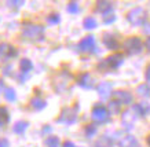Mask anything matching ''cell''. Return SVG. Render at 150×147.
I'll list each match as a JSON object with an SVG mask.
<instances>
[{
	"mask_svg": "<svg viewBox=\"0 0 150 147\" xmlns=\"http://www.w3.org/2000/svg\"><path fill=\"white\" fill-rule=\"evenodd\" d=\"M83 25H84L86 29H94V28H96V21H95V18H92V17H88V18L84 19Z\"/></svg>",
	"mask_w": 150,
	"mask_h": 147,
	"instance_id": "cb8c5ba5",
	"label": "cell"
},
{
	"mask_svg": "<svg viewBox=\"0 0 150 147\" xmlns=\"http://www.w3.org/2000/svg\"><path fill=\"white\" fill-rule=\"evenodd\" d=\"M134 111H135L137 114L145 117V115H147L150 113V105L147 102H141V103H138V105L134 106Z\"/></svg>",
	"mask_w": 150,
	"mask_h": 147,
	"instance_id": "30bf717a",
	"label": "cell"
},
{
	"mask_svg": "<svg viewBox=\"0 0 150 147\" xmlns=\"http://www.w3.org/2000/svg\"><path fill=\"white\" fill-rule=\"evenodd\" d=\"M147 144H149V146H150V135H149V136H147Z\"/></svg>",
	"mask_w": 150,
	"mask_h": 147,
	"instance_id": "8d00e7d4",
	"label": "cell"
},
{
	"mask_svg": "<svg viewBox=\"0 0 150 147\" xmlns=\"http://www.w3.org/2000/svg\"><path fill=\"white\" fill-rule=\"evenodd\" d=\"M134 121H135V115L132 114V111H125L123 115V125L125 128L131 129L132 125H134Z\"/></svg>",
	"mask_w": 150,
	"mask_h": 147,
	"instance_id": "5bb4252c",
	"label": "cell"
},
{
	"mask_svg": "<svg viewBox=\"0 0 150 147\" xmlns=\"http://www.w3.org/2000/svg\"><path fill=\"white\" fill-rule=\"evenodd\" d=\"M19 69H21V72H23V73H28L29 70L32 69V62L29 59H26V58H23V59L19 62Z\"/></svg>",
	"mask_w": 150,
	"mask_h": 147,
	"instance_id": "ac0fdd59",
	"label": "cell"
},
{
	"mask_svg": "<svg viewBox=\"0 0 150 147\" xmlns=\"http://www.w3.org/2000/svg\"><path fill=\"white\" fill-rule=\"evenodd\" d=\"M145 46H146V48H147V50L150 51V37L149 39H147V40H146V43H145Z\"/></svg>",
	"mask_w": 150,
	"mask_h": 147,
	"instance_id": "e575fe53",
	"label": "cell"
},
{
	"mask_svg": "<svg viewBox=\"0 0 150 147\" xmlns=\"http://www.w3.org/2000/svg\"><path fill=\"white\" fill-rule=\"evenodd\" d=\"M79 48H80V51H84V52L95 51V39L92 36H88L86 39H83L79 43Z\"/></svg>",
	"mask_w": 150,
	"mask_h": 147,
	"instance_id": "8992f818",
	"label": "cell"
},
{
	"mask_svg": "<svg viewBox=\"0 0 150 147\" xmlns=\"http://www.w3.org/2000/svg\"><path fill=\"white\" fill-rule=\"evenodd\" d=\"M105 44H106V47L108 48H110V50H116L118 47V43H117V39L113 36V34H105V39H103Z\"/></svg>",
	"mask_w": 150,
	"mask_h": 147,
	"instance_id": "4fadbf2b",
	"label": "cell"
},
{
	"mask_svg": "<svg viewBox=\"0 0 150 147\" xmlns=\"http://www.w3.org/2000/svg\"><path fill=\"white\" fill-rule=\"evenodd\" d=\"M91 76L88 73H84V74H81L80 76V78H79V84L81 85V87H84V88H90L91 87Z\"/></svg>",
	"mask_w": 150,
	"mask_h": 147,
	"instance_id": "9a60e30c",
	"label": "cell"
},
{
	"mask_svg": "<svg viewBox=\"0 0 150 147\" xmlns=\"http://www.w3.org/2000/svg\"><path fill=\"white\" fill-rule=\"evenodd\" d=\"M108 109L112 114H117L118 111H120V103L117 101H112L109 102V105H108Z\"/></svg>",
	"mask_w": 150,
	"mask_h": 147,
	"instance_id": "603a6c76",
	"label": "cell"
},
{
	"mask_svg": "<svg viewBox=\"0 0 150 147\" xmlns=\"http://www.w3.org/2000/svg\"><path fill=\"white\" fill-rule=\"evenodd\" d=\"M8 4H11L13 7H19L23 4V1H8Z\"/></svg>",
	"mask_w": 150,
	"mask_h": 147,
	"instance_id": "4dcf8cb0",
	"label": "cell"
},
{
	"mask_svg": "<svg viewBox=\"0 0 150 147\" xmlns=\"http://www.w3.org/2000/svg\"><path fill=\"white\" fill-rule=\"evenodd\" d=\"M128 21L134 25V26H139V25H142V23L146 21V18H147V14H146V11L143 8H141V7H137V8L131 10L129 13H128L127 15Z\"/></svg>",
	"mask_w": 150,
	"mask_h": 147,
	"instance_id": "3957f363",
	"label": "cell"
},
{
	"mask_svg": "<svg viewBox=\"0 0 150 147\" xmlns=\"http://www.w3.org/2000/svg\"><path fill=\"white\" fill-rule=\"evenodd\" d=\"M48 22L50 23H58L59 22V15H57V14L50 15V17H48Z\"/></svg>",
	"mask_w": 150,
	"mask_h": 147,
	"instance_id": "f1b7e54d",
	"label": "cell"
},
{
	"mask_svg": "<svg viewBox=\"0 0 150 147\" xmlns=\"http://www.w3.org/2000/svg\"><path fill=\"white\" fill-rule=\"evenodd\" d=\"M146 80H147V81H150V65L146 68Z\"/></svg>",
	"mask_w": 150,
	"mask_h": 147,
	"instance_id": "d6a6232c",
	"label": "cell"
},
{
	"mask_svg": "<svg viewBox=\"0 0 150 147\" xmlns=\"http://www.w3.org/2000/svg\"><path fill=\"white\" fill-rule=\"evenodd\" d=\"M28 127H29V124H28L26 121H18L17 124L14 125V132L15 133H23L25 131H26Z\"/></svg>",
	"mask_w": 150,
	"mask_h": 147,
	"instance_id": "e0dca14e",
	"label": "cell"
},
{
	"mask_svg": "<svg viewBox=\"0 0 150 147\" xmlns=\"http://www.w3.org/2000/svg\"><path fill=\"white\" fill-rule=\"evenodd\" d=\"M114 19H116V17H114V15H109L108 18H105V22H106V23H112Z\"/></svg>",
	"mask_w": 150,
	"mask_h": 147,
	"instance_id": "1f68e13d",
	"label": "cell"
},
{
	"mask_svg": "<svg viewBox=\"0 0 150 147\" xmlns=\"http://www.w3.org/2000/svg\"><path fill=\"white\" fill-rule=\"evenodd\" d=\"M120 147H139V143L134 136H125L120 140Z\"/></svg>",
	"mask_w": 150,
	"mask_h": 147,
	"instance_id": "7c38bea8",
	"label": "cell"
},
{
	"mask_svg": "<svg viewBox=\"0 0 150 147\" xmlns=\"http://www.w3.org/2000/svg\"><path fill=\"white\" fill-rule=\"evenodd\" d=\"M4 98L7 99L8 102H14L15 101V98H17V95H15V91H14V88H7L4 91Z\"/></svg>",
	"mask_w": 150,
	"mask_h": 147,
	"instance_id": "d4e9b609",
	"label": "cell"
},
{
	"mask_svg": "<svg viewBox=\"0 0 150 147\" xmlns=\"http://www.w3.org/2000/svg\"><path fill=\"white\" fill-rule=\"evenodd\" d=\"M116 99L118 103H123V105H131L132 103V95L127 91H117L116 92Z\"/></svg>",
	"mask_w": 150,
	"mask_h": 147,
	"instance_id": "9c48e42d",
	"label": "cell"
},
{
	"mask_svg": "<svg viewBox=\"0 0 150 147\" xmlns=\"http://www.w3.org/2000/svg\"><path fill=\"white\" fill-rule=\"evenodd\" d=\"M46 144H47V147H58L59 146V139L55 138V136H50V138H47Z\"/></svg>",
	"mask_w": 150,
	"mask_h": 147,
	"instance_id": "484cf974",
	"label": "cell"
},
{
	"mask_svg": "<svg viewBox=\"0 0 150 147\" xmlns=\"http://www.w3.org/2000/svg\"><path fill=\"white\" fill-rule=\"evenodd\" d=\"M124 48H125V51H127L128 54H131V55L139 54L142 51L141 39H138V37H131V39H128L127 41L124 43Z\"/></svg>",
	"mask_w": 150,
	"mask_h": 147,
	"instance_id": "277c9868",
	"label": "cell"
},
{
	"mask_svg": "<svg viewBox=\"0 0 150 147\" xmlns=\"http://www.w3.org/2000/svg\"><path fill=\"white\" fill-rule=\"evenodd\" d=\"M145 32H146V33H150V25H147V26H146Z\"/></svg>",
	"mask_w": 150,
	"mask_h": 147,
	"instance_id": "d590c367",
	"label": "cell"
},
{
	"mask_svg": "<svg viewBox=\"0 0 150 147\" xmlns=\"http://www.w3.org/2000/svg\"><path fill=\"white\" fill-rule=\"evenodd\" d=\"M98 92H99V95L102 99H106V98L110 96V94H112V85L109 83H100L99 87H98Z\"/></svg>",
	"mask_w": 150,
	"mask_h": 147,
	"instance_id": "8fae6325",
	"label": "cell"
},
{
	"mask_svg": "<svg viewBox=\"0 0 150 147\" xmlns=\"http://www.w3.org/2000/svg\"><path fill=\"white\" fill-rule=\"evenodd\" d=\"M123 63V55L121 54H113V55L108 56L105 60H102L99 63V68L100 70H109V69H116V68H118L120 65Z\"/></svg>",
	"mask_w": 150,
	"mask_h": 147,
	"instance_id": "7a4b0ae2",
	"label": "cell"
},
{
	"mask_svg": "<svg viewBox=\"0 0 150 147\" xmlns=\"http://www.w3.org/2000/svg\"><path fill=\"white\" fill-rule=\"evenodd\" d=\"M68 11L70 13V14H76L79 11V6L77 3H70V4L68 6Z\"/></svg>",
	"mask_w": 150,
	"mask_h": 147,
	"instance_id": "83f0119b",
	"label": "cell"
},
{
	"mask_svg": "<svg viewBox=\"0 0 150 147\" xmlns=\"http://www.w3.org/2000/svg\"><path fill=\"white\" fill-rule=\"evenodd\" d=\"M138 94L143 98H150V85L149 84H141L138 87Z\"/></svg>",
	"mask_w": 150,
	"mask_h": 147,
	"instance_id": "2e32d148",
	"label": "cell"
},
{
	"mask_svg": "<svg viewBox=\"0 0 150 147\" xmlns=\"http://www.w3.org/2000/svg\"><path fill=\"white\" fill-rule=\"evenodd\" d=\"M92 117H94V120L102 122V121H105V120H108V110L105 109L103 106L98 105L92 109Z\"/></svg>",
	"mask_w": 150,
	"mask_h": 147,
	"instance_id": "ba28073f",
	"label": "cell"
},
{
	"mask_svg": "<svg viewBox=\"0 0 150 147\" xmlns=\"http://www.w3.org/2000/svg\"><path fill=\"white\" fill-rule=\"evenodd\" d=\"M62 147H74V144H73L72 142H65L64 144H62Z\"/></svg>",
	"mask_w": 150,
	"mask_h": 147,
	"instance_id": "836d02e7",
	"label": "cell"
},
{
	"mask_svg": "<svg viewBox=\"0 0 150 147\" xmlns=\"http://www.w3.org/2000/svg\"><path fill=\"white\" fill-rule=\"evenodd\" d=\"M95 147H112V140L109 138H106V136H102L95 143Z\"/></svg>",
	"mask_w": 150,
	"mask_h": 147,
	"instance_id": "44dd1931",
	"label": "cell"
},
{
	"mask_svg": "<svg viewBox=\"0 0 150 147\" xmlns=\"http://www.w3.org/2000/svg\"><path fill=\"white\" fill-rule=\"evenodd\" d=\"M17 55V50L11 47L10 44H0V59L1 60H6V59H10V58H14Z\"/></svg>",
	"mask_w": 150,
	"mask_h": 147,
	"instance_id": "5b68a950",
	"label": "cell"
},
{
	"mask_svg": "<svg viewBox=\"0 0 150 147\" xmlns=\"http://www.w3.org/2000/svg\"><path fill=\"white\" fill-rule=\"evenodd\" d=\"M43 33H44V28L40 25H26L22 30L23 37L29 40H43Z\"/></svg>",
	"mask_w": 150,
	"mask_h": 147,
	"instance_id": "6da1fadb",
	"label": "cell"
},
{
	"mask_svg": "<svg viewBox=\"0 0 150 147\" xmlns=\"http://www.w3.org/2000/svg\"><path fill=\"white\" fill-rule=\"evenodd\" d=\"M30 105H32L33 109H36V110H41V109H44V107H46V102L43 101V99H39V98H33L32 102H30Z\"/></svg>",
	"mask_w": 150,
	"mask_h": 147,
	"instance_id": "d6986e66",
	"label": "cell"
},
{
	"mask_svg": "<svg viewBox=\"0 0 150 147\" xmlns=\"http://www.w3.org/2000/svg\"><path fill=\"white\" fill-rule=\"evenodd\" d=\"M95 133H96L95 125H87V128H86V135L88 136V138H92V136H94Z\"/></svg>",
	"mask_w": 150,
	"mask_h": 147,
	"instance_id": "4316f807",
	"label": "cell"
},
{
	"mask_svg": "<svg viewBox=\"0 0 150 147\" xmlns=\"http://www.w3.org/2000/svg\"><path fill=\"white\" fill-rule=\"evenodd\" d=\"M0 87H1V84H0Z\"/></svg>",
	"mask_w": 150,
	"mask_h": 147,
	"instance_id": "74e56055",
	"label": "cell"
},
{
	"mask_svg": "<svg viewBox=\"0 0 150 147\" xmlns=\"http://www.w3.org/2000/svg\"><path fill=\"white\" fill-rule=\"evenodd\" d=\"M110 10H112L110 3H106V1H98L96 3V11H99V13H108Z\"/></svg>",
	"mask_w": 150,
	"mask_h": 147,
	"instance_id": "ffe728a7",
	"label": "cell"
},
{
	"mask_svg": "<svg viewBox=\"0 0 150 147\" xmlns=\"http://www.w3.org/2000/svg\"><path fill=\"white\" fill-rule=\"evenodd\" d=\"M10 120V115H8V111L6 107H0V125L3 124H7Z\"/></svg>",
	"mask_w": 150,
	"mask_h": 147,
	"instance_id": "7402d4cb",
	"label": "cell"
},
{
	"mask_svg": "<svg viewBox=\"0 0 150 147\" xmlns=\"http://www.w3.org/2000/svg\"><path fill=\"white\" fill-rule=\"evenodd\" d=\"M0 147H8V140L7 139H0Z\"/></svg>",
	"mask_w": 150,
	"mask_h": 147,
	"instance_id": "f546056e",
	"label": "cell"
},
{
	"mask_svg": "<svg viewBox=\"0 0 150 147\" xmlns=\"http://www.w3.org/2000/svg\"><path fill=\"white\" fill-rule=\"evenodd\" d=\"M74 120H76V111H73V109H65L61 117L58 118V122L72 124V122H74Z\"/></svg>",
	"mask_w": 150,
	"mask_h": 147,
	"instance_id": "52a82bcc",
	"label": "cell"
}]
</instances>
